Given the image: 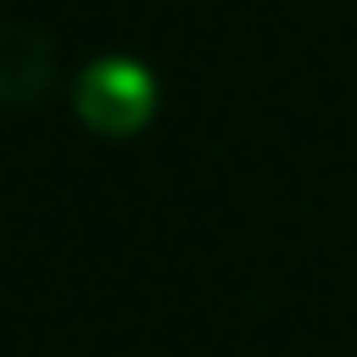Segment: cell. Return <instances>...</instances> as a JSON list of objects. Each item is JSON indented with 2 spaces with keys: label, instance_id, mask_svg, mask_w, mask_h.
<instances>
[{
  "label": "cell",
  "instance_id": "7a4b0ae2",
  "mask_svg": "<svg viewBox=\"0 0 357 357\" xmlns=\"http://www.w3.org/2000/svg\"><path fill=\"white\" fill-rule=\"evenodd\" d=\"M56 75V50L31 25H0V100H38Z\"/></svg>",
  "mask_w": 357,
  "mask_h": 357
},
{
  "label": "cell",
  "instance_id": "6da1fadb",
  "mask_svg": "<svg viewBox=\"0 0 357 357\" xmlns=\"http://www.w3.org/2000/svg\"><path fill=\"white\" fill-rule=\"evenodd\" d=\"M75 113H82V126L100 132V138H132V132H144L151 113H157V82H151V69L132 63V56H94V63L75 75Z\"/></svg>",
  "mask_w": 357,
  "mask_h": 357
}]
</instances>
